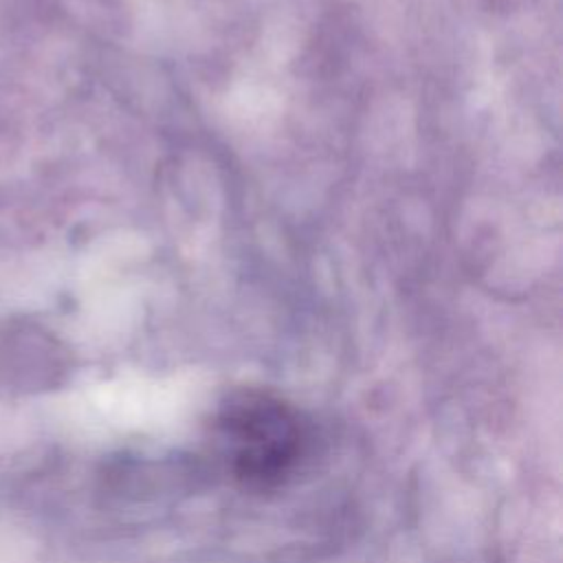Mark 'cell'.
Segmentation results:
<instances>
[{"label":"cell","mask_w":563,"mask_h":563,"mask_svg":"<svg viewBox=\"0 0 563 563\" xmlns=\"http://www.w3.org/2000/svg\"><path fill=\"white\" fill-rule=\"evenodd\" d=\"M213 435L229 473L246 488H275L299 466L308 433L286 400L242 389L229 394L213 418Z\"/></svg>","instance_id":"6da1fadb"}]
</instances>
